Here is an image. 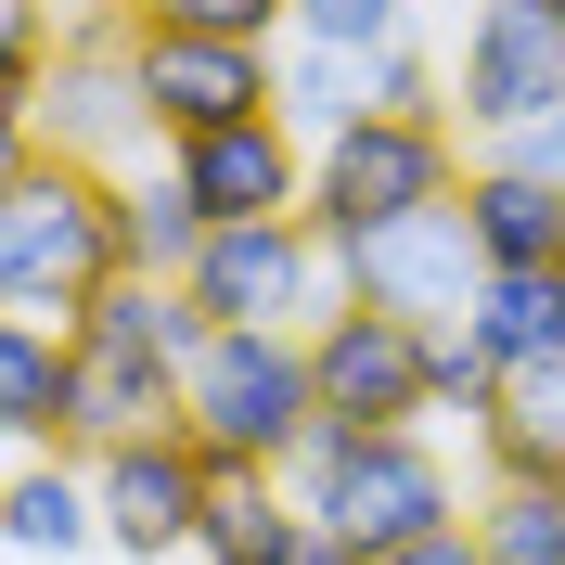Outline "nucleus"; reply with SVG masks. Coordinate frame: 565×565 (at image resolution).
<instances>
[{
	"label": "nucleus",
	"mask_w": 565,
	"mask_h": 565,
	"mask_svg": "<svg viewBox=\"0 0 565 565\" xmlns=\"http://www.w3.org/2000/svg\"><path fill=\"white\" fill-rule=\"evenodd\" d=\"M26 168H39V129H26V116H0V193H13Z\"/></svg>",
	"instance_id": "obj_32"
},
{
	"label": "nucleus",
	"mask_w": 565,
	"mask_h": 565,
	"mask_svg": "<svg viewBox=\"0 0 565 565\" xmlns=\"http://www.w3.org/2000/svg\"><path fill=\"white\" fill-rule=\"evenodd\" d=\"M309 424H321V398H309V334L206 321V348L180 360V437H193L206 462H257V476H282Z\"/></svg>",
	"instance_id": "obj_3"
},
{
	"label": "nucleus",
	"mask_w": 565,
	"mask_h": 565,
	"mask_svg": "<svg viewBox=\"0 0 565 565\" xmlns=\"http://www.w3.org/2000/svg\"><path fill=\"white\" fill-rule=\"evenodd\" d=\"M553 104H565V13L553 0H476L462 52H450V129L489 154V141H514Z\"/></svg>",
	"instance_id": "obj_6"
},
{
	"label": "nucleus",
	"mask_w": 565,
	"mask_h": 565,
	"mask_svg": "<svg viewBox=\"0 0 565 565\" xmlns=\"http://www.w3.org/2000/svg\"><path fill=\"white\" fill-rule=\"evenodd\" d=\"M282 39H321V52H386V39H412V0H282Z\"/></svg>",
	"instance_id": "obj_24"
},
{
	"label": "nucleus",
	"mask_w": 565,
	"mask_h": 565,
	"mask_svg": "<svg viewBox=\"0 0 565 565\" xmlns=\"http://www.w3.org/2000/svg\"><path fill=\"white\" fill-rule=\"evenodd\" d=\"M334 282H348L360 309H398V321H424V334H450V321L476 309L489 257H476L462 206H412V218H386V232L334 245Z\"/></svg>",
	"instance_id": "obj_7"
},
{
	"label": "nucleus",
	"mask_w": 565,
	"mask_h": 565,
	"mask_svg": "<svg viewBox=\"0 0 565 565\" xmlns=\"http://www.w3.org/2000/svg\"><path fill=\"white\" fill-rule=\"evenodd\" d=\"M373 116H450V52L386 39V52H373Z\"/></svg>",
	"instance_id": "obj_25"
},
{
	"label": "nucleus",
	"mask_w": 565,
	"mask_h": 565,
	"mask_svg": "<svg viewBox=\"0 0 565 565\" xmlns=\"http://www.w3.org/2000/svg\"><path fill=\"white\" fill-rule=\"evenodd\" d=\"M373 565H489V553H476V527H462V514H450V527L398 540V553H373Z\"/></svg>",
	"instance_id": "obj_31"
},
{
	"label": "nucleus",
	"mask_w": 565,
	"mask_h": 565,
	"mask_svg": "<svg viewBox=\"0 0 565 565\" xmlns=\"http://www.w3.org/2000/svg\"><path fill=\"white\" fill-rule=\"evenodd\" d=\"M52 13V52H129L141 39V0H39Z\"/></svg>",
	"instance_id": "obj_29"
},
{
	"label": "nucleus",
	"mask_w": 565,
	"mask_h": 565,
	"mask_svg": "<svg viewBox=\"0 0 565 565\" xmlns=\"http://www.w3.org/2000/svg\"><path fill=\"white\" fill-rule=\"evenodd\" d=\"M168 180L206 206V232L218 218H296L309 206V141L282 129V116H232V129L168 141Z\"/></svg>",
	"instance_id": "obj_11"
},
{
	"label": "nucleus",
	"mask_w": 565,
	"mask_h": 565,
	"mask_svg": "<svg viewBox=\"0 0 565 565\" xmlns=\"http://www.w3.org/2000/svg\"><path fill=\"white\" fill-rule=\"evenodd\" d=\"M270 116L296 141H334L348 116H373V65L360 52H321V39H270Z\"/></svg>",
	"instance_id": "obj_20"
},
{
	"label": "nucleus",
	"mask_w": 565,
	"mask_h": 565,
	"mask_svg": "<svg viewBox=\"0 0 565 565\" xmlns=\"http://www.w3.org/2000/svg\"><path fill=\"white\" fill-rule=\"evenodd\" d=\"M476 450L489 476H565V348L489 373V412H476Z\"/></svg>",
	"instance_id": "obj_17"
},
{
	"label": "nucleus",
	"mask_w": 565,
	"mask_h": 565,
	"mask_svg": "<svg viewBox=\"0 0 565 565\" xmlns=\"http://www.w3.org/2000/svg\"><path fill=\"white\" fill-rule=\"evenodd\" d=\"M476 412H489V360L450 321V334H424V424H476Z\"/></svg>",
	"instance_id": "obj_26"
},
{
	"label": "nucleus",
	"mask_w": 565,
	"mask_h": 565,
	"mask_svg": "<svg viewBox=\"0 0 565 565\" xmlns=\"http://www.w3.org/2000/svg\"><path fill=\"white\" fill-rule=\"evenodd\" d=\"M296 527H309V501L282 489V476L218 462V476H206V514H193V565H282Z\"/></svg>",
	"instance_id": "obj_18"
},
{
	"label": "nucleus",
	"mask_w": 565,
	"mask_h": 565,
	"mask_svg": "<svg viewBox=\"0 0 565 565\" xmlns=\"http://www.w3.org/2000/svg\"><path fill=\"white\" fill-rule=\"evenodd\" d=\"M129 90H141V116H154V141H193V129H232V116H270V52H257V39L141 26L129 39Z\"/></svg>",
	"instance_id": "obj_10"
},
{
	"label": "nucleus",
	"mask_w": 565,
	"mask_h": 565,
	"mask_svg": "<svg viewBox=\"0 0 565 565\" xmlns=\"http://www.w3.org/2000/svg\"><path fill=\"white\" fill-rule=\"evenodd\" d=\"M0 553H26V565H77V553H104V501H90V462H77V450H26V462H0Z\"/></svg>",
	"instance_id": "obj_15"
},
{
	"label": "nucleus",
	"mask_w": 565,
	"mask_h": 565,
	"mask_svg": "<svg viewBox=\"0 0 565 565\" xmlns=\"http://www.w3.org/2000/svg\"><path fill=\"white\" fill-rule=\"evenodd\" d=\"M77 348V412H65V450H116V437H168L180 424V360L154 348H104V334H65Z\"/></svg>",
	"instance_id": "obj_13"
},
{
	"label": "nucleus",
	"mask_w": 565,
	"mask_h": 565,
	"mask_svg": "<svg viewBox=\"0 0 565 565\" xmlns=\"http://www.w3.org/2000/svg\"><path fill=\"white\" fill-rule=\"evenodd\" d=\"M462 193V141L450 116H348L334 141H309V232L321 245H360V232H386L412 206H450Z\"/></svg>",
	"instance_id": "obj_4"
},
{
	"label": "nucleus",
	"mask_w": 565,
	"mask_h": 565,
	"mask_svg": "<svg viewBox=\"0 0 565 565\" xmlns=\"http://www.w3.org/2000/svg\"><path fill=\"white\" fill-rule=\"evenodd\" d=\"M193 245H206V206L168 180V154H154V168H116V270L180 282V270H193Z\"/></svg>",
	"instance_id": "obj_19"
},
{
	"label": "nucleus",
	"mask_w": 565,
	"mask_h": 565,
	"mask_svg": "<svg viewBox=\"0 0 565 565\" xmlns=\"http://www.w3.org/2000/svg\"><path fill=\"white\" fill-rule=\"evenodd\" d=\"M282 565H360V553H348L334 527H296V553H282Z\"/></svg>",
	"instance_id": "obj_33"
},
{
	"label": "nucleus",
	"mask_w": 565,
	"mask_h": 565,
	"mask_svg": "<svg viewBox=\"0 0 565 565\" xmlns=\"http://www.w3.org/2000/svg\"><path fill=\"white\" fill-rule=\"evenodd\" d=\"M309 398L334 424H424V321L334 296L309 321Z\"/></svg>",
	"instance_id": "obj_9"
},
{
	"label": "nucleus",
	"mask_w": 565,
	"mask_h": 565,
	"mask_svg": "<svg viewBox=\"0 0 565 565\" xmlns=\"http://www.w3.org/2000/svg\"><path fill=\"white\" fill-rule=\"evenodd\" d=\"M39 154H77V168H141L154 154V116L129 90V52H52L39 65Z\"/></svg>",
	"instance_id": "obj_12"
},
{
	"label": "nucleus",
	"mask_w": 565,
	"mask_h": 565,
	"mask_svg": "<svg viewBox=\"0 0 565 565\" xmlns=\"http://www.w3.org/2000/svg\"><path fill=\"white\" fill-rule=\"evenodd\" d=\"M462 527L489 565H565V476H489V501Z\"/></svg>",
	"instance_id": "obj_23"
},
{
	"label": "nucleus",
	"mask_w": 565,
	"mask_h": 565,
	"mask_svg": "<svg viewBox=\"0 0 565 565\" xmlns=\"http://www.w3.org/2000/svg\"><path fill=\"white\" fill-rule=\"evenodd\" d=\"M282 489L309 501V527H334L360 565L462 514V476H450V450H437L424 424H334L321 412L309 437H296V462H282Z\"/></svg>",
	"instance_id": "obj_1"
},
{
	"label": "nucleus",
	"mask_w": 565,
	"mask_h": 565,
	"mask_svg": "<svg viewBox=\"0 0 565 565\" xmlns=\"http://www.w3.org/2000/svg\"><path fill=\"white\" fill-rule=\"evenodd\" d=\"M39 65H52V13L0 0V116H39Z\"/></svg>",
	"instance_id": "obj_28"
},
{
	"label": "nucleus",
	"mask_w": 565,
	"mask_h": 565,
	"mask_svg": "<svg viewBox=\"0 0 565 565\" xmlns=\"http://www.w3.org/2000/svg\"><path fill=\"white\" fill-rule=\"evenodd\" d=\"M553 13H565V0H553Z\"/></svg>",
	"instance_id": "obj_34"
},
{
	"label": "nucleus",
	"mask_w": 565,
	"mask_h": 565,
	"mask_svg": "<svg viewBox=\"0 0 565 565\" xmlns=\"http://www.w3.org/2000/svg\"><path fill=\"white\" fill-rule=\"evenodd\" d=\"M141 26H180V39H282V0H141Z\"/></svg>",
	"instance_id": "obj_27"
},
{
	"label": "nucleus",
	"mask_w": 565,
	"mask_h": 565,
	"mask_svg": "<svg viewBox=\"0 0 565 565\" xmlns=\"http://www.w3.org/2000/svg\"><path fill=\"white\" fill-rule=\"evenodd\" d=\"M65 412H77V348L52 334V321L0 309V462L65 450Z\"/></svg>",
	"instance_id": "obj_16"
},
{
	"label": "nucleus",
	"mask_w": 565,
	"mask_h": 565,
	"mask_svg": "<svg viewBox=\"0 0 565 565\" xmlns=\"http://www.w3.org/2000/svg\"><path fill=\"white\" fill-rule=\"evenodd\" d=\"M206 476L218 462L193 450V437H116V450H90V501H104V553L129 565H180L193 553V514H206Z\"/></svg>",
	"instance_id": "obj_8"
},
{
	"label": "nucleus",
	"mask_w": 565,
	"mask_h": 565,
	"mask_svg": "<svg viewBox=\"0 0 565 565\" xmlns=\"http://www.w3.org/2000/svg\"><path fill=\"white\" fill-rule=\"evenodd\" d=\"M180 296L206 321H245V334H309L348 282H334V245L309 218H218L193 245V270H180Z\"/></svg>",
	"instance_id": "obj_5"
},
{
	"label": "nucleus",
	"mask_w": 565,
	"mask_h": 565,
	"mask_svg": "<svg viewBox=\"0 0 565 565\" xmlns=\"http://www.w3.org/2000/svg\"><path fill=\"white\" fill-rule=\"evenodd\" d=\"M116 282V168H77V154H39L13 193H0V309L77 334V309Z\"/></svg>",
	"instance_id": "obj_2"
},
{
	"label": "nucleus",
	"mask_w": 565,
	"mask_h": 565,
	"mask_svg": "<svg viewBox=\"0 0 565 565\" xmlns=\"http://www.w3.org/2000/svg\"><path fill=\"white\" fill-rule=\"evenodd\" d=\"M489 154H514L527 180H565V104H553V116H527L514 141H489Z\"/></svg>",
	"instance_id": "obj_30"
},
{
	"label": "nucleus",
	"mask_w": 565,
	"mask_h": 565,
	"mask_svg": "<svg viewBox=\"0 0 565 565\" xmlns=\"http://www.w3.org/2000/svg\"><path fill=\"white\" fill-rule=\"evenodd\" d=\"M77 334H104V348H154V360H193L206 348V309L180 296V282H154V270H116L90 309H77Z\"/></svg>",
	"instance_id": "obj_22"
},
{
	"label": "nucleus",
	"mask_w": 565,
	"mask_h": 565,
	"mask_svg": "<svg viewBox=\"0 0 565 565\" xmlns=\"http://www.w3.org/2000/svg\"><path fill=\"white\" fill-rule=\"evenodd\" d=\"M462 232L489 270H565V180H527L514 154H462Z\"/></svg>",
	"instance_id": "obj_14"
},
{
	"label": "nucleus",
	"mask_w": 565,
	"mask_h": 565,
	"mask_svg": "<svg viewBox=\"0 0 565 565\" xmlns=\"http://www.w3.org/2000/svg\"><path fill=\"white\" fill-rule=\"evenodd\" d=\"M462 348L489 360V373L565 348V270H489V282H476V309H462Z\"/></svg>",
	"instance_id": "obj_21"
}]
</instances>
